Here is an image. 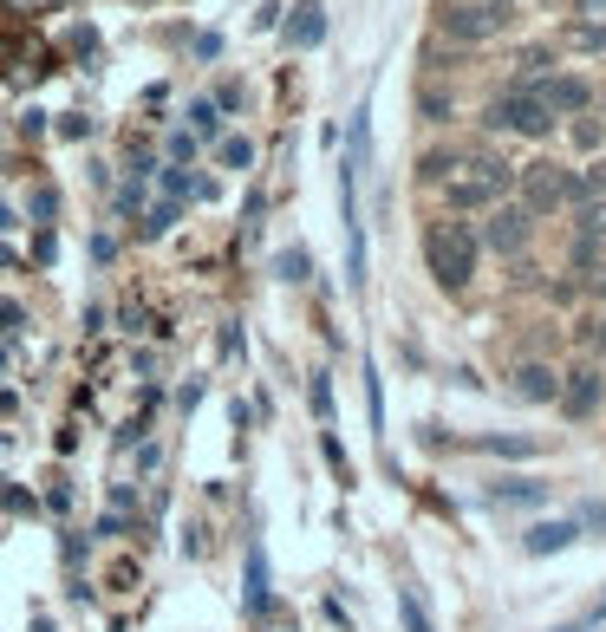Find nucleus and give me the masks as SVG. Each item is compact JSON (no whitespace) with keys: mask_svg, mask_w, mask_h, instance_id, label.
Masks as SVG:
<instances>
[{"mask_svg":"<svg viewBox=\"0 0 606 632\" xmlns=\"http://www.w3.org/2000/svg\"><path fill=\"white\" fill-rule=\"evenodd\" d=\"M424 261H430V275L437 287H450V293H464L476 275V235L464 222H437L430 235H424Z\"/></svg>","mask_w":606,"mask_h":632,"instance_id":"obj_1","label":"nucleus"},{"mask_svg":"<svg viewBox=\"0 0 606 632\" xmlns=\"http://www.w3.org/2000/svg\"><path fill=\"white\" fill-rule=\"evenodd\" d=\"M502 190H509V163H496V157H470L464 170H450V176H444L450 210H489Z\"/></svg>","mask_w":606,"mask_h":632,"instance_id":"obj_2","label":"nucleus"},{"mask_svg":"<svg viewBox=\"0 0 606 632\" xmlns=\"http://www.w3.org/2000/svg\"><path fill=\"white\" fill-rule=\"evenodd\" d=\"M574 203V170L561 163H522V215H547Z\"/></svg>","mask_w":606,"mask_h":632,"instance_id":"obj_3","label":"nucleus"},{"mask_svg":"<svg viewBox=\"0 0 606 632\" xmlns=\"http://www.w3.org/2000/svg\"><path fill=\"white\" fill-rule=\"evenodd\" d=\"M489 125H496V131H515V138H547V131H554V118H547V105H541L535 92L496 98V105H489Z\"/></svg>","mask_w":606,"mask_h":632,"instance_id":"obj_4","label":"nucleus"},{"mask_svg":"<svg viewBox=\"0 0 606 632\" xmlns=\"http://www.w3.org/2000/svg\"><path fill=\"white\" fill-rule=\"evenodd\" d=\"M437 20H444V33L464 40V46H482V40L502 33V7H482V0H450Z\"/></svg>","mask_w":606,"mask_h":632,"instance_id":"obj_5","label":"nucleus"},{"mask_svg":"<svg viewBox=\"0 0 606 632\" xmlns=\"http://www.w3.org/2000/svg\"><path fill=\"white\" fill-rule=\"evenodd\" d=\"M600 372H587V365H581V372H567V378H561V411H567V418H594V411H600Z\"/></svg>","mask_w":606,"mask_h":632,"instance_id":"obj_6","label":"nucleus"},{"mask_svg":"<svg viewBox=\"0 0 606 632\" xmlns=\"http://www.w3.org/2000/svg\"><path fill=\"white\" fill-rule=\"evenodd\" d=\"M535 98L547 105V118H554V111H587V105H594V85L567 72V78H541V85H535Z\"/></svg>","mask_w":606,"mask_h":632,"instance_id":"obj_7","label":"nucleus"},{"mask_svg":"<svg viewBox=\"0 0 606 632\" xmlns=\"http://www.w3.org/2000/svg\"><path fill=\"white\" fill-rule=\"evenodd\" d=\"M320 40H327V7H320V0H300V7H294V20H287V46L313 53Z\"/></svg>","mask_w":606,"mask_h":632,"instance_id":"obj_8","label":"nucleus"},{"mask_svg":"<svg viewBox=\"0 0 606 632\" xmlns=\"http://www.w3.org/2000/svg\"><path fill=\"white\" fill-rule=\"evenodd\" d=\"M482 242H489L496 255H515V248L529 242V215H522V210H496V215H489V235H482Z\"/></svg>","mask_w":606,"mask_h":632,"instance_id":"obj_9","label":"nucleus"},{"mask_svg":"<svg viewBox=\"0 0 606 632\" xmlns=\"http://www.w3.org/2000/svg\"><path fill=\"white\" fill-rule=\"evenodd\" d=\"M567 542H574V522H541V528H529V555H554Z\"/></svg>","mask_w":606,"mask_h":632,"instance_id":"obj_10","label":"nucleus"},{"mask_svg":"<svg viewBox=\"0 0 606 632\" xmlns=\"http://www.w3.org/2000/svg\"><path fill=\"white\" fill-rule=\"evenodd\" d=\"M554 392H561V378H554L547 365H529V372H522V398H535V405H547Z\"/></svg>","mask_w":606,"mask_h":632,"instance_id":"obj_11","label":"nucleus"},{"mask_svg":"<svg viewBox=\"0 0 606 632\" xmlns=\"http://www.w3.org/2000/svg\"><path fill=\"white\" fill-rule=\"evenodd\" d=\"M606 196V157L600 163H587L581 176H574V203H600Z\"/></svg>","mask_w":606,"mask_h":632,"instance_id":"obj_12","label":"nucleus"},{"mask_svg":"<svg viewBox=\"0 0 606 632\" xmlns=\"http://www.w3.org/2000/svg\"><path fill=\"white\" fill-rule=\"evenodd\" d=\"M567 46H574V53H606V26H600V20L567 26Z\"/></svg>","mask_w":606,"mask_h":632,"instance_id":"obj_13","label":"nucleus"},{"mask_svg":"<svg viewBox=\"0 0 606 632\" xmlns=\"http://www.w3.org/2000/svg\"><path fill=\"white\" fill-rule=\"evenodd\" d=\"M398 613H404V626H411V632H437V626H430V613H424V600H417L411 587H398Z\"/></svg>","mask_w":606,"mask_h":632,"instance_id":"obj_14","label":"nucleus"},{"mask_svg":"<svg viewBox=\"0 0 606 632\" xmlns=\"http://www.w3.org/2000/svg\"><path fill=\"white\" fill-rule=\"evenodd\" d=\"M606 235V203H587L581 210V242H600Z\"/></svg>","mask_w":606,"mask_h":632,"instance_id":"obj_15","label":"nucleus"},{"mask_svg":"<svg viewBox=\"0 0 606 632\" xmlns=\"http://www.w3.org/2000/svg\"><path fill=\"white\" fill-rule=\"evenodd\" d=\"M222 163H228V170H248V163H255L248 138H228V143H222Z\"/></svg>","mask_w":606,"mask_h":632,"instance_id":"obj_16","label":"nucleus"},{"mask_svg":"<svg viewBox=\"0 0 606 632\" xmlns=\"http://www.w3.org/2000/svg\"><path fill=\"white\" fill-rule=\"evenodd\" d=\"M190 125H196L202 138H215V131H222V118H215V105H209V98H202V105H190Z\"/></svg>","mask_w":606,"mask_h":632,"instance_id":"obj_17","label":"nucleus"},{"mask_svg":"<svg viewBox=\"0 0 606 632\" xmlns=\"http://www.w3.org/2000/svg\"><path fill=\"white\" fill-rule=\"evenodd\" d=\"M280 275H287V281H307V255H300V248H287V255H280Z\"/></svg>","mask_w":606,"mask_h":632,"instance_id":"obj_18","label":"nucleus"},{"mask_svg":"<svg viewBox=\"0 0 606 632\" xmlns=\"http://www.w3.org/2000/svg\"><path fill=\"white\" fill-rule=\"evenodd\" d=\"M574 143H581V150H594V143H600V125H594V118H587V125H574Z\"/></svg>","mask_w":606,"mask_h":632,"instance_id":"obj_19","label":"nucleus"},{"mask_svg":"<svg viewBox=\"0 0 606 632\" xmlns=\"http://www.w3.org/2000/svg\"><path fill=\"white\" fill-rule=\"evenodd\" d=\"M13 326H20V307H13V300H0V333H13Z\"/></svg>","mask_w":606,"mask_h":632,"instance_id":"obj_20","label":"nucleus"},{"mask_svg":"<svg viewBox=\"0 0 606 632\" xmlns=\"http://www.w3.org/2000/svg\"><path fill=\"white\" fill-rule=\"evenodd\" d=\"M594 346H606V313L594 320Z\"/></svg>","mask_w":606,"mask_h":632,"instance_id":"obj_21","label":"nucleus"},{"mask_svg":"<svg viewBox=\"0 0 606 632\" xmlns=\"http://www.w3.org/2000/svg\"><path fill=\"white\" fill-rule=\"evenodd\" d=\"M600 7H606V0H581V13H600Z\"/></svg>","mask_w":606,"mask_h":632,"instance_id":"obj_22","label":"nucleus"},{"mask_svg":"<svg viewBox=\"0 0 606 632\" xmlns=\"http://www.w3.org/2000/svg\"><path fill=\"white\" fill-rule=\"evenodd\" d=\"M33 7H66V0H33Z\"/></svg>","mask_w":606,"mask_h":632,"instance_id":"obj_23","label":"nucleus"}]
</instances>
